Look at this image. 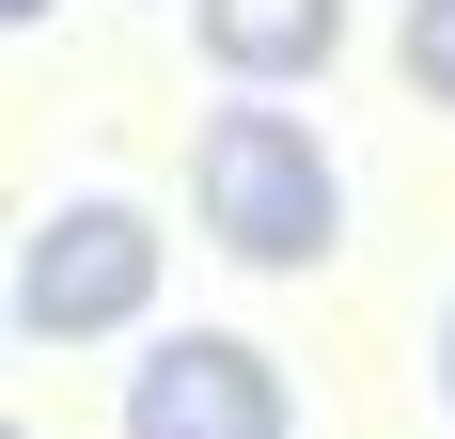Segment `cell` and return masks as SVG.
I'll list each match as a JSON object with an SVG mask.
<instances>
[{
  "mask_svg": "<svg viewBox=\"0 0 455 439\" xmlns=\"http://www.w3.org/2000/svg\"><path fill=\"white\" fill-rule=\"evenodd\" d=\"M126 314H157V220L79 188V204L32 220V251H16V330L32 346H110Z\"/></svg>",
  "mask_w": 455,
  "mask_h": 439,
  "instance_id": "cell-2",
  "label": "cell"
},
{
  "mask_svg": "<svg viewBox=\"0 0 455 439\" xmlns=\"http://www.w3.org/2000/svg\"><path fill=\"white\" fill-rule=\"evenodd\" d=\"M126 424H141V439H283L299 408H283V361H267V346H235V330H173V346H141Z\"/></svg>",
  "mask_w": 455,
  "mask_h": 439,
  "instance_id": "cell-3",
  "label": "cell"
},
{
  "mask_svg": "<svg viewBox=\"0 0 455 439\" xmlns=\"http://www.w3.org/2000/svg\"><path fill=\"white\" fill-rule=\"evenodd\" d=\"M440 408H455V299H440Z\"/></svg>",
  "mask_w": 455,
  "mask_h": 439,
  "instance_id": "cell-6",
  "label": "cell"
},
{
  "mask_svg": "<svg viewBox=\"0 0 455 439\" xmlns=\"http://www.w3.org/2000/svg\"><path fill=\"white\" fill-rule=\"evenodd\" d=\"M330 47H346V0H204V63H220V79H251V94L315 79Z\"/></svg>",
  "mask_w": 455,
  "mask_h": 439,
  "instance_id": "cell-4",
  "label": "cell"
},
{
  "mask_svg": "<svg viewBox=\"0 0 455 439\" xmlns=\"http://www.w3.org/2000/svg\"><path fill=\"white\" fill-rule=\"evenodd\" d=\"M0 16H16V32H32V16H47V0H0Z\"/></svg>",
  "mask_w": 455,
  "mask_h": 439,
  "instance_id": "cell-7",
  "label": "cell"
},
{
  "mask_svg": "<svg viewBox=\"0 0 455 439\" xmlns=\"http://www.w3.org/2000/svg\"><path fill=\"white\" fill-rule=\"evenodd\" d=\"M188 204H204V235H220L235 267H330L346 251V173H330V141L299 126V110H267V94L204 110Z\"/></svg>",
  "mask_w": 455,
  "mask_h": 439,
  "instance_id": "cell-1",
  "label": "cell"
},
{
  "mask_svg": "<svg viewBox=\"0 0 455 439\" xmlns=\"http://www.w3.org/2000/svg\"><path fill=\"white\" fill-rule=\"evenodd\" d=\"M409 94L455 110V0H409Z\"/></svg>",
  "mask_w": 455,
  "mask_h": 439,
  "instance_id": "cell-5",
  "label": "cell"
}]
</instances>
